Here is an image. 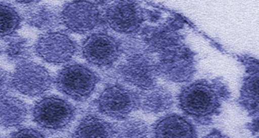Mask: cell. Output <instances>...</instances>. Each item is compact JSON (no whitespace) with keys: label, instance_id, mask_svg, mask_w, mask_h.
Here are the masks:
<instances>
[{"label":"cell","instance_id":"cell-1","mask_svg":"<svg viewBox=\"0 0 259 138\" xmlns=\"http://www.w3.org/2000/svg\"><path fill=\"white\" fill-rule=\"evenodd\" d=\"M230 95L229 88L221 79H200L182 88L177 102L185 115L205 124L219 114Z\"/></svg>","mask_w":259,"mask_h":138},{"label":"cell","instance_id":"cell-2","mask_svg":"<svg viewBox=\"0 0 259 138\" xmlns=\"http://www.w3.org/2000/svg\"><path fill=\"white\" fill-rule=\"evenodd\" d=\"M122 41L123 57L113 67L115 78L140 92L154 87L158 77L155 57L142 48L136 36Z\"/></svg>","mask_w":259,"mask_h":138},{"label":"cell","instance_id":"cell-3","mask_svg":"<svg viewBox=\"0 0 259 138\" xmlns=\"http://www.w3.org/2000/svg\"><path fill=\"white\" fill-rule=\"evenodd\" d=\"M158 77L175 83H189L197 71L195 54L184 42L155 57Z\"/></svg>","mask_w":259,"mask_h":138},{"label":"cell","instance_id":"cell-4","mask_svg":"<svg viewBox=\"0 0 259 138\" xmlns=\"http://www.w3.org/2000/svg\"><path fill=\"white\" fill-rule=\"evenodd\" d=\"M147 13L148 10L133 1L111 3L103 9V24L118 34L135 37L148 21Z\"/></svg>","mask_w":259,"mask_h":138},{"label":"cell","instance_id":"cell-5","mask_svg":"<svg viewBox=\"0 0 259 138\" xmlns=\"http://www.w3.org/2000/svg\"><path fill=\"white\" fill-rule=\"evenodd\" d=\"M81 55L88 63L100 69H111L123 54L122 41L110 33L97 31L81 42Z\"/></svg>","mask_w":259,"mask_h":138},{"label":"cell","instance_id":"cell-6","mask_svg":"<svg viewBox=\"0 0 259 138\" xmlns=\"http://www.w3.org/2000/svg\"><path fill=\"white\" fill-rule=\"evenodd\" d=\"M99 81V76L89 66L72 63L59 71L55 84L63 95L75 101H82L93 94Z\"/></svg>","mask_w":259,"mask_h":138},{"label":"cell","instance_id":"cell-7","mask_svg":"<svg viewBox=\"0 0 259 138\" xmlns=\"http://www.w3.org/2000/svg\"><path fill=\"white\" fill-rule=\"evenodd\" d=\"M140 94L122 83H113L104 88L96 100V108L103 115L124 121L139 109Z\"/></svg>","mask_w":259,"mask_h":138},{"label":"cell","instance_id":"cell-8","mask_svg":"<svg viewBox=\"0 0 259 138\" xmlns=\"http://www.w3.org/2000/svg\"><path fill=\"white\" fill-rule=\"evenodd\" d=\"M183 27L184 22L181 18L169 17L155 26H143L136 38L145 51L157 55L183 43L184 37L181 32Z\"/></svg>","mask_w":259,"mask_h":138},{"label":"cell","instance_id":"cell-9","mask_svg":"<svg viewBox=\"0 0 259 138\" xmlns=\"http://www.w3.org/2000/svg\"><path fill=\"white\" fill-rule=\"evenodd\" d=\"M74 1L68 3L60 11V23L72 33L86 34L103 24L102 2Z\"/></svg>","mask_w":259,"mask_h":138},{"label":"cell","instance_id":"cell-10","mask_svg":"<svg viewBox=\"0 0 259 138\" xmlns=\"http://www.w3.org/2000/svg\"><path fill=\"white\" fill-rule=\"evenodd\" d=\"M76 110L72 103L56 95L45 96L33 107L34 122L48 130L66 128L75 118Z\"/></svg>","mask_w":259,"mask_h":138},{"label":"cell","instance_id":"cell-11","mask_svg":"<svg viewBox=\"0 0 259 138\" xmlns=\"http://www.w3.org/2000/svg\"><path fill=\"white\" fill-rule=\"evenodd\" d=\"M34 52L44 61L54 65L66 64L75 57L78 51L75 41L67 33L50 31L36 41Z\"/></svg>","mask_w":259,"mask_h":138},{"label":"cell","instance_id":"cell-12","mask_svg":"<svg viewBox=\"0 0 259 138\" xmlns=\"http://www.w3.org/2000/svg\"><path fill=\"white\" fill-rule=\"evenodd\" d=\"M54 79L47 68L34 62L18 65L11 75L12 88L22 95L37 97L52 87Z\"/></svg>","mask_w":259,"mask_h":138},{"label":"cell","instance_id":"cell-13","mask_svg":"<svg viewBox=\"0 0 259 138\" xmlns=\"http://www.w3.org/2000/svg\"><path fill=\"white\" fill-rule=\"evenodd\" d=\"M241 62L245 68L239 102L251 115L257 114L258 109V62L257 59L242 56Z\"/></svg>","mask_w":259,"mask_h":138},{"label":"cell","instance_id":"cell-14","mask_svg":"<svg viewBox=\"0 0 259 138\" xmlns=\"http://www.w3.org/2000/svg\"><path fill=\"white\" fill-rule=\"evenodd\" d=\"M153 138H197L195 126L184 116L169 114L152 125Z\"/></svg>","mask_w":259,"mask_h":138},{"label":"cell","instance_id":"cell-15","mask_svg":"<svg viewBox=\"0 0 259 138\" xmlns=\"http://www.w3.org/2000/svg\"><path fill=\"white\" fill-rule=\"evenodd\" d=\"M29 26L40 31H54L60 23V11L57 7L36 3L25 9L23 16Z\"/></svg>","mask_w":259,"mask_h":138},{"label":"cell","instance_id":"cell-16","mask_svg":"<svg viewBox=\"0 0 259 138\" xmlns=\"http://www.w3.org/2000/svg\"><path fill=\"white\" fill-rule=\"evenodd\" d=\"M28 115V107L23 100L10 94L0 96V127H19L26 121Z\"/></svg>","mask_w":259,"mask_h":138},{"label":"cell","instance_id":"cell-17","mask_svg":"<svg viewBox=\"0 0 259 138\" xmlns=\"http://www.w3.org/2000/svg\"><path fill=\"white\" fill-rule=\"evenodd\" d=\"M73 138H116V126L98 115H88L75 127Z\"/></svg>","mask_w":259,"mask_h":138},{"label":"cell","instance_id":"cell-18","mask_svg":"<svg viewBox=\"0 0 259 138\" xmlns=\"http://www.w3.org/2000/svg\"><path fill=\"white\" fill-rule=\"evenodd\" d=\"M139 109L151 114L163 113L169 110L174 105V96L167 88L154 86L145 91H139Z\"/></svg>","mask_w":259,"mask_h":138},{"label":"cell","instance_id":"cell-19","mask_svg":"<svg viewBox=\"0 0 259 138\" xmlns=\"http://www.w3.org/2000/svg\"><path fill=\"white\" fill-rule=\"evenodd\" d=\"M34 48L26 38L14 36L7 39L4 46L6 57L12 63L19 65L29 62L34 54Z\"/></svg>","mask_w":259,"mask_h":138},{"label":"cell","instance_id":"cell-20","mask_svg":"<svg viewBox=\"0 0 259 138\" xmlns=\"http://www.w3.org/2000/svg\"><path fill=\"white\" fill-rule=\"evenodd\" d=\"M23 18L17 10L8 4L0 3V39H9L17 32Z\"/></svg>","mask_w":259,"mask_h":138},{"label":"cell","instance_id":"cell-21","mask_svg":"<svg viewBox=\"0 0 259 138\" xmlns=\"http://www.w3.org/2000/svg\"><path fill=\"white\" fill-rule=\"evenodd\" d=\"M149 133L148 124L138 118L124 120L116 126V138H148Z\"/></svg>","mask_w":259,"mask_h":138},{"label":"cell","instance_id":"cell-22","mask_svg":"<svg viewBox=\"0 0 259 138\" xmlns=\"http://www.w3.org/2000/svg\"><path fill=\"white\" fill-rule=\"evenodd\" d=\"M10 138H48V136L37 129L25 127L12 133Z\"/></svg>","mask_w":259,"mask_h":138},{"label":"cell","instance_id":"cell-23","mask_svg":"<svg viewBox=\"0 0 259 138\" xmlns=\"http://www.w3.org/2000/svg\"><path fill=\"white\" fill-rule=\"evenodd\" d=\"M11 89V75L8 71L0 68V96L10 93Z\"/></svg>","mask_w":259,"mask_h":138},{"label":"cell","instance_id":"cell-24","mask_svg":"<svg viewBox=\"0 0 259 138\" xmlns=\"http://www.w3.org/2000/svg\"><path fill=\"white\" fill-rule=\"evenodd\" d=\"M203 138H229L228 136L224 135V133H221V131L218 130H213L210 132V133L204 136Z\"/></svg>","mask_w":259,"mask_h":138},{"label":"cell","instance_id":"cell-25","mask_svg":"<svg viewBox=\"0 0 259 138\" xmlns=\"http://www.w3.org/2000/svg\"><path fill=\"white\" fill-rule=\"evenodd\" d=\"M0 138H4V137H3L2 135H1V134H0Z\"/></svg>","mask_w":259,"mask_h":138}]
</instances>
